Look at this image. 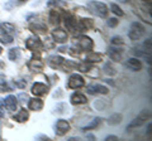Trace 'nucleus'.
Instances as JSON below:
<instances>
[{"label": "nucleus", "mask_w": 152, "mask_h": 141, "mask_svg": "<svg viewBox=\"0 0 152 141\" xmlns=\"http://www.w3.org/2000/svg\"><path fill=\"white\" fill-rule=\"evenodd\" d=\"M123 120V115L122 114H113L108 119V124L109 125H118L121 124Z\"/></svg>", "instance_id": "nucleus-22"}, {"label": "nucleus", "mask_w": 152, "mask_h": 141, "mask_svg": "<svg viewBox=\"0 0 152 141\" xmlns=\"http://www.w3.org/2000/svg\"><path fill=\"white\" fill-rule=\"evenodd\" d=\"M122 3H128V1H131V0H121Z\"/></svg>", "instance_id": "nucleus-48"}, {"label": "nucleus", "mask_w": 152, "mask_h": 141, "mask_svg": "<svg viewBox=\"0 0 152 141\" xmlns=\"http://www.w3.org/2000/svg\"><path fill=\"white\" fill-rule=\"evenodd\" d=\"M100 60H102V54L99 53H90L85 58V62L88 63H95V62H100Z\"/></svg>", "instance_id": "nucleus-23"}, {"label": "nucleus", "mask_w": 152, "mask_h": 141, "mask_svg": "<svg viewBox=\"0 0 152 141\" xmlns=\"http://www.w3.org/2000/svg\"><path fill=\"white\" fill-rule=\"evenodd\" d=\"M126 67L129 68L131 70H141L142 69V63L140 62V59L137 58H131L127 60Z\"/></svg>", "instance_id": "nucleus-13"}, {"label": "nucleus", "mask_w": 152, "mask_h": 141, "mask_svg": "<svg viewBox=\"0 0 152 141\" xmlns=\"http://www.w3.org/2000/svg\"><path fill=\"white\" fill-rule=\"evenodd\" d=\"M75 44L79 47L81 50H91L94 47V42L91 38H89L86 35H81L79 38H75Z\"/></svg>", "instance_id": "nucleus-3"}, {"label": "nucleus", "mask_w": 152, "mask_h": 141, "mask_svg": "<svg viewBox=\"0 0 152 141\" xmlns=\"http://www.w3.org/2000/svg\"><path fill=\"white\" fill-rule=\"evenodd\" d=\"M64 58L61 55H51V57L47 59V62L51 65L52 68H56V67H60L61 64H64Z\"/></svg>", "instance_id": "nucleus-15"}, {"label": "nucleus", "mask_w": 152, "mask_h": 141, "mask_svg": "<svg viewBox=\"0 0 152 141\" xmlns=\"http://www.w3.org/2000/svg\"><path fill=\"white\" fill-rule=\"evenodd\" d=\"M65 1H66V0H48L47 5H48L50 8H52V6H60V5H62Z\"/></svg>", "instance_id": "nucleus-33"}, {"label": "nucleus", "mask_w": 152, "mask_h": 141, "mask_svg": "<svg viewBox=\"0 0 152 141\" xmlns=\"http://www.w3.org/2000/svg\"><path fill=\"white\" fill-rule=\"evenodd\" d=\"M88 93H90V95H96V93H102V95H107V93L109 92L108 87L103 86V84H90V86H88Z\"/></svg>", "instance_id": "nucleus-7"}, {"label": "nucleus", "mask_w": 152, "mask_h": 141, "mask_svg": "<svg viewBox=\"0 0 152 141\" xmlns=\"http://www.w3.org/2000/svg\"><path fill=\"white\" fill-rule=\"evenodd\" d=\"M50 19H51V23L52 24H58L60 23V19H61V17H60V13L55 10V9H52L51 13H50Z\"/></svg>", "instance_id": "nucleus-26"}, {"label": "nucleus", "mask_w": 152, "mask_h": 141, "mask_svg": "<svg viewBox=\"0 0 152 141\" xmlns=\"http://www.w3.org/2000/svg\"><path fill=\"white\" fill-rule=\"evenodd\" d=\"M112 44L113 45H123V44H124V40L122 39V37H113Z\"/></svg>", "instance_id": "nucleus-34"}, {"label": "nucleus", "mask_w": 152, "mask_h": 141, "mask_svg": "<svg viewBox=\"0 0 152 141\" xmlns=\"http://www.w3.org/2000/svg\"><path fill=\"white\" fill-rule=\"evenodd\" d=\"M145 34V27L138 22L132 23L131 29L128 32V38L132 40H138L140 38H142Z\"/></svg>", "instance_id": "nucleus-2"}, {"label": "nucleus", "mask_w": 152, "mask_h": 141, "mask_svg": "<svg viewBox=\"0 0 152 141\" xmlns=\"http://www.w3.org/2000/svg\"><path fill=\"white\" fill-rule=\"evenodd\" d=\"M88 8L89 10L94 13L96 17H100V18H107L108 15V8L104 3L100 1H90L88 4Z\"/></svg>", "instance_id": "nucleus-1"}, {"label": "nucleus", "mask_w": 152, "mask_h": 141, "mask_svg": "<svg viewBox=\"0 0 152 141\" xmlns=\"http://www.w3.org/2000/svg\"><path fill=\"white\" fill-rule=\"evenodd\" d=\"M58 50H60V52H66V50H67V48H66V47H61Z\"/></svg>", "instance_id": "nucleus-41"}, {"label": "nucleus", "mask_w": 152, "mask_h": 141, "mask_svg": "<svg viewBox=\"0 0 152 141\" xmlns=\"http://www.w3.org/2000/svg\"><path fill=\"white\" fill-rule=\"evenodd\" d=\"M47 92H48V86H46L45 83L36 82V83L32 86V93H33V95H36V96L46 95Z\"/></svg>", "instance_id": "nucleus-8"}, {"label": "nucleus", "mask_w": 152, "mask_h": 141, "mask_svg": "<svg viewBox=\"0 0 152 141\" xmlns=\"http://www.w3.org/2000/svg\"><path fill=\"white\" fill-rule=\"evenodd\" d=\"M18 98H22V100H20V101H22V102H24L26 100H28V96L26 95V93H20V95H19V96H18Z\"/></svg>", "instance_id": "nucleus-38"}, {"label": "nucleus", "mask_w": 152, "mask_h": 141, "mask_svg": "<svg viewBox=\"0 0 152 141\" xmlns=\"http://www.w3.org/2000/svg\"><path fill=\"white\" fill-rule=\"evenodd\" d=\"M107 140H109V141H114V140H118V137H117V136L110 135V136H107Z\"/></svg>", "instance_id": "nucleus-39"}, {"label": "nucleus", "mask_w": 152, "mask_h": 141, "mask_svg": "<svg viewBox=\"0 0 152 141\" xmlns=\"http://www.w3.org/2000/svg\"><path fill=\"white\" fill-rule=\"evenodd\" d=\"M85 84L84 78L80 76V74H72L70 78H69V82H67V87L69 88H80Z\"/></svg>", "instance_id": "nucleus-5"}, {"label": "nucleus", "mask_w": 152, "mask_h": 141, "mask_svg": "<svg viewBox=\"0 0 152 141\" xmlns=\"http://www.w3.org/2000/svg\"><path fill=\"white\" fill-rule=\"evenodd\" d=\"M69 130H70V124L66 120H62V119H60L58 121L56 122V135H58V136H64L66 132H69Z\"/></svg>", "instance_id": "nucleus-6"}, {"label": "nucleus", "mask_w": 152, "mask_h": 141, "mask_svg": "<svg viewBox=\"0 0 152 141\" xmlns=\"http://www.w3.org/2000/svg\"><path fill=\"white\" fill-rule=\"evenodd\" d=\"M3 53V48H1V47H0V54H1Z\"/></svg>", "instance_id": "nucleus-49"}, {"label": "nucleus", "mask_w": 152, "mask_h": 141, "mask_svg": "<svg viewBox=\"0 0 152 141\" xmlns=\"http://www.w3.org/2000/svg\"><path fill=\"white\" fill-rule=\"evenodd\" d=\"M52 37H53V40L57 42V43H65L67 40V33L64 29H61V28H57V29L52 32Z\"/></svg>", "instance_id": "nucleus-9"}, {"label": "nucleus", "mask_w": 152, "mask_h": 141, "mask_svg": "<svg viewBox=\"0 0 152 141\" xmlns=\"http://www.w3.org/2000/svg\"><path fill=\"white\" fill-rule=\"evenodd\" d=\"M61 95H62V92H57V93H55V97H61Z\"/></svg>", "instance_id": "nucleus-42"}, {"label": "nucleus", "mask_w": 152, "mask_h": 141, "mask_svg": "<svg viewBox=\"0 0 152 141\" xmlns=\"http://www.w3.org/2000/svg\"><path fill=\"white\" fill-rule=\"evenodd\" d=\"M26 47L31 50H37L42 48V42L41 39H38L37 37H31L26 40Z\"/></svg>", "instance_id": "nucleus-10"}, {"label": "nucleus", "mask_w": 152, "mask_h": 141, "mask_svg": "<svg viewBox=\"0 0 152 141\" xmlns=\"http://www.w3.org/2000/svg\"><path fill=\"white\" fill-rule=\"evenodd\" d=\"M108 55H109V58L114 60V62H121L122 60V53H121V50L118 48L117 49L115 48H109Z\"/></svg>", "instance_id": "nucleus-17"}, {"label": "nucleus", "mask_w": 152, "mask_h": 141, "mask_svg": "<svg viewBox=\"0 0 152 141\" xmlns=\"http://www.w3.org/2000/svg\"><path fill=\"white\" fill-rule=\"evenodd\" d=\"M31 30L32 32H34V33H46L47 30V28L45 27V24H31Z\"/></svg>", "instance_id": "nucleus-27"}, {"label": "nucleus", "mask_w": 152, "mask_h": 141, "mask_svg": "<svg viewBox=\"0 0 152 141\" xmlns=\"http://www.w3.org/2000/svg\"><path fill=\"white\" fill-rule=\"evenodd\" d=\"M8 57L10 60H18L19 58H20V50H19L18 48H12L9 49V53H8Z\"/></svg>", "instance_id": "nucleus-25"}, {"label": "nucleus", "mask_w": 152, "mask_h": 141, "mask_svg": "<svg viewBox=\"0 0 152 141\" xmlns=\"http://www.w3.org/2000/svg\"><path fill=\"white\" fill-rule=\"evenodd\" d=\"M28 117H29V114H28V111L22 109L19 112H17L15 115H14V120L17 122H26L28 120Z\"/></svg>", "instance_id": "nucleus-19"}, {"label": "nucleus", "mask_w": 152, "mask_h": 141, "mask_svg": "<svg viewBox=\"0 0 152 141\" xmlns=\"http://www.w3.org/2000/svg\"><path fill=\"white\" fill-rule=\"evenodd\" d=\"M93 20L91 19H81L80 22H77V25H76V29L77 30H88L93 27Z\"/></svg>", "instance_id": "nucleus-16"}, {"label": "nucleus", "mask_w": 152, "mask_h": 141, "mask_svg": "<svg viewBox=\"0 0 152 141\" xmlns=\"http://www.w3.org/2000/svg\"><path fill=\"white\" fill-rule=\"evenodd\" d=\"M13 88L9 86L8 82L5 81H0V93H5V92H10Z\"/></svg>", "instance_id": "nucleus-29"}, {"label": "nucleus", "mask_w": 152, "mask_h": 141, "mask_svg": "<svg viewBox=\"0 0 152 141\" xmlns=\"http://www.w3.org/2000/svg\"><path fill=\"white\" fill-rule=\"evenodd\" d=\"M102 124V119L100 117H96V119H94L91 122H90L89 125H86V126H84L83 127V131H88V130H93V129H95V127H98L99 125Z\"/></svg>", "instance_id": "nucleus-24"}, {"label": "nucleus", "mask_w": 152, "mask_h": 141, "mask_svg": "<svg viewBox=\"0 0 152 141\" xmlns=\"http://www.w3.org/2000/svg\"><path fill=\"white\" fill-rule=\"evenodd\" d=\"M0 29H3V32L9 35H13L15 33V27L10 23H0Z\"/></svg>", "instance_id": "nucleus-21"}, {"label": "nucleus", "mask_w": 152, "mask_h": 141, "mask_svg": "<svg viewBox=\"0 0 152 141\" xmlns=\"http://www.w3.org/2000/svg\"><path fill=\"white\" fill-rule=\"evenodd\" d=\"M43 67H45V63H43V60H41V59L33 58L28 62V68L33 70V72H41V70L43 69Z\"/></svg>", "instance_id": "nucleus-11"}, {"label": "nucleus", "mask_w": 152, "mask_h": 141, "mask_svg": "<svg viewBox=\"0 0 152 141\" xmlns=\"http://www.w3.org/2000/svg\"><path fill=\"white\" fill-rule=\"evenodd\" d=\"M28 0H18V4H23V3H27Z\"/></svg>", "instance_id": "nucleus-44"}, {"label": "nucleus", "mask_w": 152, "mask_h": 141, "mask_svg": "<svg viewBox=\"0 0 152 141\" xmlns=\"http://www.w3.org/2000/svg\"><path fill=\"white\" fill-rule=\"evenodd\" d=\"M0 42L4 44H10V43H13V35L4 34L3 37H0Z\"/></svg>", "instance_id": "nucleus-31"}, {"label": "nucleus", "mask_w": 152, "mask_h": 141, "mask_svg": "<svg viewBox=\"0 0 152 141\" xmlns=\"http://www.w3.org/2000/svg\"><path fill=\"white\" fill-rule=\"evenodd\" d=\"M15 86L19 88H24L27 86V81L26 79H17L15 81Z\"/></svg>", "instance_id": "nucleus-35"}, {"label": "nucleus", "mask_w": 152, "mask_h": 141, "mask_svg": "<svg viewBox=\"0 0 152 141\" xmlns=\"http://www.w3.org/2000/svg\"><path fill=\"white\" fill-rule=\"evenodd\" d=\"M75 140H80L79 137H71V139H69V141H75Z\"/></svg>", "instance_id": "nucleus-46"}, {"label": "nucleus", "mask_w": 152, "mask_h": 141, "mask_svg": "<svg viewBox=\"0 0 152 141\" xmlns=\"http://www.w3.org/2000/svg\"><path fill=\"white\" fill-rule=\"evenodd\" d=\"M4 67H5V64H4V62H1V60H0V69H3Z\"/></svg>", "instance_id": "nucleus-43"}, {"label": "nucleus", "mask_w": 152, "mask_h": 141, "mask_svg": "<svg viewBox=\"0 0 152 141\" xmlns=\"http://www.w3.org/2000/svg\"><path fill=\"white\" fill-rule=\"evenodd\" d=\"M65 25H66V28H67V29H70V30L74 32V30H76L77 20H76L72 15H67V17L65 18Z\"/></svg>", "instance_id": "nucleus-18"}, {"label": "nucleus", "mask_w": 152, "mask_h": 141, "mask_svg": "<svg viewBox=\"0 0 152 141\" xmlns=\"http://www.w3.org/2000/svg\"><path fill=\"white\" fill-rule=\"evenodd\" d=\"M76 67H77L81 72H88V70L91 68V65H90V63L88 62H84V63H80V64H76Z\"/></svg>", "instance_id": "nucleus-32"}, {"label": "nucleus", "mask_w": 152, "mask_h": 141, "mask_svg": "<svg viewBox=\"0 0 152 141\" xmlns=\"http://www.w3.org/2000/svg\"><path fill=\"white\" fill-rule=\"evenodd\" d=\"M110 9H112V12L115 14L117 17H123V15H124V12H123L122 9L117 5V4H114V3H113L112 5H110Z\"/></svg>", "instance_id": "nucleus-28"}, {"label": "nucleus", "mask_w": 152, "mask_h": 141, "mask_svg": "<svg viewBox=\"0 0 152 141\" xmlns=\"http://www.w3.org/2000/svg\"><path fill=\"white\" fill-rule=\"evenodd\" d=\"M143 1H150V0H143Z\"/></svg>", "instance_id": "nucleus-50"}, {"label": "nucleus", "mask_w": 152, "mask_h": 141, "mask_svg": "<svg viewBox=\"0 0 152 141\" xmlns=\"http://www.w3.org/2000/svg\"><path fill=\"white\" fill-rule=\"evenodd\" d=\"M17 103H18V101H17L15 96H8L5 100H4V106H5L9 111L15 110L17 109Z\"/></svg>", "instance_id": "nucleus-14"}, {"label": "nucleus", "mask_w": 152, "mask_h": 141, "mask_svg": "<svg viewBox=\"0 0 152 141\" xmlns=\"http://www.w3.org/2000/svg\"><path fill=\"white\" fill-rule=\"evenodd\" d=\"M145 48H146V50H148V52H151V39H147L146 42H145Z\"/></svg>", "instance_id": "nucleus-37"}, {"label": "nucleus", "mask_w": 152, "mask_h": 141, "mask_svg": "<svg viewBox=\"0 0 152 141\" xmlns=\"http://www.w3.org/2000/svg\"><path fill=\"white\" fill-rule=\"evenodd\" d=\"M147 134H148V136L151 137V122L147 125Z\"/></svg>", "instance_id": "nucleus-40"}, {"label": "nucleus", "mask_w": 152, "mask_h": 141, "mask_svg": "<svg viewBox=\"0 0 152 141\" xmlns=\"http://www.w3.org/2000/svg\"><path fill=\"white\" fill-rule=\"evenodd\" d=\"M28 107H29V110L33 111H41L42 107H43V101L41 98H32L28 102Z\"/></svg>", "instance_id": "nucleus-12"}, {"label": "nucleus", "mask_w": 152, "mask_h": 141, "mask_svg": "<svg viewBox=\"0 0 152 141\" xmlns=\"http://www.w3.org/2000/svg\"><path fill=\"white\" fill-rule=\"evenodd\" d=\"M104 72H105L108 76H114L115 74V69L113 68V65H112V63H105V65H104Z\"/></svg>", "instance_id": "nucleus-30"}, {"label": "nucleus", "mask_w": 152, "mask_h": 141, "mask_svg": "<svg viewBox=\"0 0 152 141\" xmlns=\"http://www.w3.org/2000/svg\"><path fill=\"white\" fill-rule=\"evenodd\" d=\"M3 116H4V114H3V111L0 110V119H3Z\"/></svg>", "instance_id": "nucleus-47"}, {"label": "nucleus", "mask_w": 152, "mask_h": 141, "mask_svg": "<svg viewBox=\"0 0 152 141\" xmlns=\"http://www.w3.org/2000/svg\"><path fill=\"white\" fill-rule=\"evenodd\" d=\"M150 117V112L148 111H142L138 117H136L134 120H133L129 125H128L127 127V131H131L133 127H140V126H142L145 124V122L147 121V119Z\"/></svg>", "instance_id": "nucleus-4"}, {"label": "nucleus", "mask_w": 152, "mask_h": 141, "mask_svg": "<svg viewBox=\"0 0 152 141\" xmlns=\"http://www.w3.org/2000/svg\"><path fill=\"white\" fill-rule=\"evenodd\" d=\"M86 97L81 93H74L72 96H71V103L72 105H81V103H86Z\"/></svg>", "instance_id": "nucleus-20"}, {"label": "nucleus", "mask_w": 152, "mask_h": 141, "mask_svg": "<svg viewBox=\"0 0 152 141\" xmlns=\"http://www.w3.org/2000/svg\"><path fill=\"white\" fill-rule=\"evenodd\" d=\"M107 24H108L109 27H115V25L118 24V19H117V18H110V19H108Z\"/></svg>", "instance_id": "nucleus-36"}, {"label": "nucleus", "mask_w": 152, "mask_h": 141, "mask_svg": "<svg viewBox=\"0 0 152 141\" xmlns=\"http://www.w3.org/2000/svg\"><path fill=\"white\" fill-rule=\"evenodd\" d=\"M4 106V100L3 98H0V107H3Z\"/></svg>", "instance_id": "nucleus-45"}]
</instances>
